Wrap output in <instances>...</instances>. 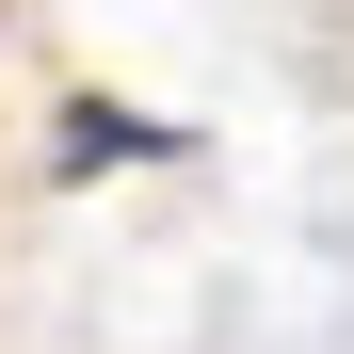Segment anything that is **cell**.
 <instances>
[{
  "instance_id": "1",
  "label": "cell",
  "mask_w": 354,
  "mask_h": 354,
  "mask_svg": "<svg viewBox=\"0 0 354 354\" xmlns=\"http://www.w3.org/2000/svg\"><path fill=\"white\" fill-rule=\"evenodd\" d=\"M129 145H161L145 113H113V97H81V113H65V177H97V161H129Z\"/></svg>"
}]
</instances>
